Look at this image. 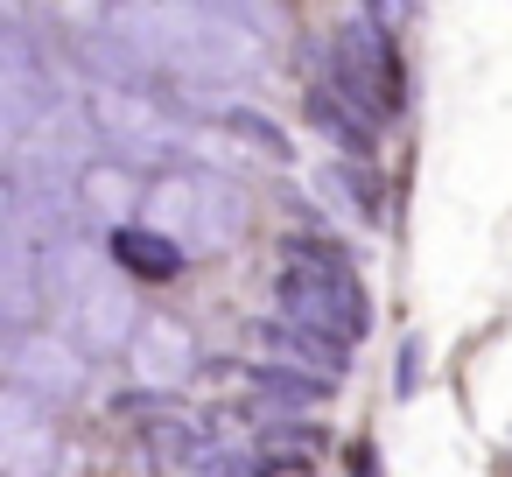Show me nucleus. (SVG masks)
Returning <instances> with one entry per match:
<instances>
[{"label": "nucleus", "mask_w": 512, "mask_h": 477, "mask_svg": "<svg viewBox=\"0 0 512 477\" xmlns=\"http://www.w3.org/2000/svg\"><path fill=\"white\" fill-rule=\"evenodd\" d=\"M141 43H148V64L169 71L176 85H253L260 78V43L246 36V15L239 8H127Z\"/></svg>", "instance_id": "f257e3e1"}, {"label": "nucleus", "mask_w": 512, "mask_h": 477, "mask_svg": "<svg viewBox=\"0 0 512 477\" xmlns=\"http://www.w3.org/2000/svg\"><path fill=\"white\" fill-rule=\"evenodd\" d=\"M358 120L386 127L407 113V71H400V50H393V8H358L344 15L337 43H330V78H323Z\"/></svg>", "instance_id": "f03ea898"}, {"label": "nucleus", "mask_w": 512, "mask_h": 477, "mask_svg": "<svg viewBox=\"0 0 512 477\" xmlns=\"http://www.w3.org/2000/svg\"><path fill=\"white\" fill-rule=\"evenodd\" d=\"M148 218L169 246L190 253H225L246 239V190L225 183L218 169H169L148 183Z\"/></svg>", "instance_id": "7ed1b4c3"}, {"label": "nucleus", "mask_w": 512, "mask_h": 477, "mask_svg": "<svg viewBox=\"0 0 512 477\" xmlns=\"http://www.w3.org/2000/svg\"><path fill=\"white\" fill-rule=\"evenodd\" d=\"M57 295H64V330L85 358L92 351H127V337L141 330L120 274H106L99 260H85L71 246H57Z\"/></svg>", "instance_id": "20e7f679"}, {"label": "nucleus", "mask_w": 512, "mask_h": 477, "mask_svg": "<svg viewBox=\"0 0 512 477\" xmlns=\"http://www.w3.org/2000/svg\"><path fill=\"white\" fill-rule=\"evenodd\" d=\"M274 309H281V323H295V330H309V337H323L337 351H351L372 330V302H365L358 274H316V267H288L281 260Z\"/></svg>", "instance_id": "39448f33"}, {"label": "nucleus", "mask_w": 512, "mask_h": 477, "mask_svg": "<svg viewBox=\"0 0 512 477\" xmlns=\"http://www.w3.org/2000/svg\"><path fill=\"white\" fill-rule=\"evenodd\" d=\"M92 127L113 148V162H127V169H162L169 176V162L183 148L176 113L155 92H134V85H99L92 92Z\"/></svg>", "instance_id": "423d86ee"}, {"label": "nucleus", "mask_w": 512, "mask_h": 477, "mask_svg": "<svg viewBox=\"0 0 512 477\" xmlns=\"http://www.w3.org/2000/svg\"><path fill=\"white\" fill-rule=\"evenodd\" d=\"M127 365H134L141 393H155V400H176V393L190 386V372H197V337H190V323L148 316V323L127 337Z\"/></svg>", "instance_id": "0eeeda50"}, {"label": "nucleus", "mask_w": 512, "mask_h": 477, "mask_svg": "<svg viewBox=\"0 0 512 477\" xmlns=\"http://www.w3.org/2000/svg\"><path fill=\"white\" fill-rule=\"evenodd\" d=\"M50 106H57V99H50V64H43V50L8 29V43H0V127H8V134H29V127L50 120Z\"/></svg>", "instance_id": "6e6552de"}, {"label": "nucleus", "mask_w": 512, "mask_h": 477, "mask_svg": "<svg viewBox=\"0 0 512 477\" xmlns=\"http://www.w3.org/2000/svg\"><path fill=\"white\" fill-rule=\"evenodd\" d=\"M15 386L36 400V407H64V400H78V386H85V351L71 344V337H57V330H43V337H29L22 351H15Z\"/></svg>", "instance_id": "1a4fd4ad"}, {"label": "nucleus", "mask_w": 512, "mask_h": 477, "mask_svg": "<svg viewBox=\"0 0 512 477\" xmlns=\"http://www.w3.org/2000/svg\"><path fill=\"white\" fill-rule=\"evenodd\" d=\"M113 414L141 421V442L155 463H204V428L176 407V400H155V393H120Z\"/></svg>", "instance_id": "9d476101"}, {"label": "nucleus", "mask_w": 512, "mask_h": 477, "mask_svg": "<svg viewBox=\"0 0 512 477\" xmlns=\"http://www.w3.org/2000/svg\"><path fill=\"white\" fill-rule=\"evenodd\" d=\"M36 316H43V260L29 246H0V337H36Z\"/></svg>", "instance_id": "9b49d317"}, {"label": "nucleus", "mask_w": 512, "mask_h": 477, "mask_svg": "<svg viewBox=\"0 0 512 477\" xmlns=\"http://www.w3.org/2000/svg\"><path fill=\"white\" fill-rule=\"evenodd\" d=\"M106 267H120L127 281H176L183 246H169L155 225H113L106 232Z\"/></svg>", "instance_id": "f8f14e48"}, {"label": "nucleus", "mask_w": 512, "mask_h": 477, "mask_svg": "<svg viewBox=\"0 0 512 477\" xmlns=\"http://www.w3.org/2000/svg\"><path fill=\"white\" fill-rule=\"evenodd\" d=\"M71 197H78V211L85 218H134V204L148 197L141 190V176H127V169H113V162H85L78 169V183H71Z\"/></svg>", "instance_id": "ddd939ff"}, {"label": "nucleus", "mask_w": 512, "mask_h": 477, "mask_svg": "<svg viewBox=\"0 0 512 477\" xmlns=\"http://www.w3.org/2000/svg\"><path fill=\"white\" fill-rule=\"evenodd\" d=\"M309 120H316V127H323V134L344 148V162H372V141H379V127H372V120H358V113H351V106H344V99H337L323 78L309 85Z\"/></svg>", "instance_id": "4468645a"}, {"label": "nucleus", "mask_w": 512, "mask_h": 477, "mask_svg": "<svg viewBox=\"0 0 512 477\" xmlns=\"http://www.w3.org/2000/svg\"><path fill=\"white\" fill-rule=\"evenodd\" d=\"M260 344L274 351V365H295V372H316V379L351 365V351H337V344H323V337H309L295 323H260Z\"/></svg>", "instance_id": "2eb2a0df"}, {"label": "nucleus", "mask_w": 512, "mask_h": 477, "mask_svg": "<svg viewBox=\"0 0 512 477\" xmlns=\"http://www.w3.org/2000/svg\"><path fill=\"white\" fill-rule=\"evenodd\" d=\"M253 393L274 400V407L288 414V407H316V400H330L337 386L316 379V372H295V365H253Z\"/></svg>", "instance_id": "dca6fc26"}, {"label": "nucleus", "mask_w": 512, "mask_h": 477, "mask_svg": "<svg viewBox=\"0 0 512 477\" xmlns=\"http://www.w3.org/2000/svg\"><path fill=\"white\" fill-rule=\"evenodd\" d=\"M323 197H330V204H344L351 218L379 225V183H372L358 162H330V169H323Z\"/></svg>", "instance_id": "f3484780"}, {"label": "nucleus", "mask_w": 512, "mask_h": 477, "mask_svg": "<svg viewBox=\"0 0 512 477\" xmlns=\"http://www.w3.org/2000/svg\"><path fill=\"white\" fill-rule=\"evenodd\" d=\"M323 428H302V421H274L267 435H260V463L274 470V463H288V470H302V463H316L323 456Z\"/></svg>", "instance_id": "a211bd4d"}, {"label": "nucleus", "mask_w": 512, "mask_h": 477, "mask_svg": "<svg viewBox=\"0 0 512 477\" xmlns=\"http://www.w3.org/2000/svg\"><path fill=\"white\" fill-rule=\"evenodd\" d=\"M281 260H288V267H316V274H358V267H351V246H337V239H323V232H288V239H281Z\"/></svg>", "instance_id": "6ab92c4d"}, {"label": "nucleus", "mask_w": 512, "mask_h": 477, "mask_svg": "<svg viewBox=\"0 0 512 477\" xmlns=\"http://www.w3.org/2000/svg\"><path fill=\"white\" fill-rule=\"evenodd\" d=\"M43 428H50V407H36L22 386H0V449H15V442H29Z\"/></svg>", "instance_id": "aec40b11"}, {"label": "nucleus", "mask_w": 512, "mask_h": 477, "mask_svg": "<svg viewBox=\"0 0 512 477\" xmlns=\"http://www.w3.org/2000/svg\"><path fill=\"white\" fill-rule=\"evenodd\" d=\"M225 127H232L239 141H253V148H260L267 162H288V134H281L274 120H260L253 106H225Z\"/></svg>", "instance_id": "412c9836"}, {"label": "nucleus", "mask_w": 512, "mask_h": 477, "mask_svg": "<svg viewBox=\"0 0 512 477\" xmlns=\"http://www.w3.org/2000/svg\"><path fill=\"white\" fill-rule=\"evenodd\" d=\"M344 477H386L379 449H372V442H351V449H344Z\"/></svg>", "instance_id": "4be33fe9"}, {"label": "nucleus", "mask_w": 512, "mask_h": 477, "mask_svg": "<svg viewBox=\"0 0 512 477\" xmlns=\"http://www.w3.org/2000/svg\"><path fill=\"white\" fill-rule=\"evenodd\" d=\"M414 386H421V337L400 344V393H414Z\"/></svg>", "instance_id": "5701e85b"}, {"label": "nucleus", "mask_w": 512, "mask_h": 477, "mask_svg": "<svg viewBox=\"0 0 512 477\" xmlns=\"http://www.w3.org/2000/svg\"><path fill=\"white\" fill-rule=\"evenodd\" d=\"M8 218H15V190L0 183V232H8Z\"/></svg>", "instance_id": "b1692460"}]
</instances>
